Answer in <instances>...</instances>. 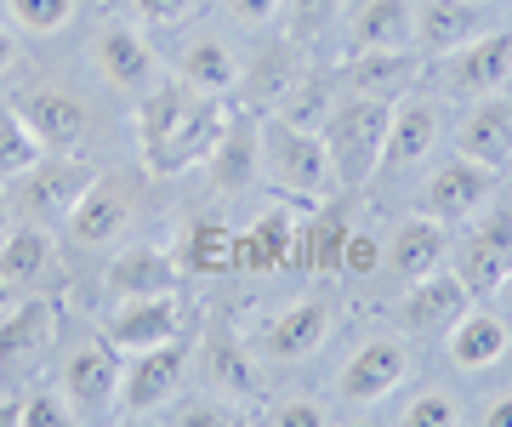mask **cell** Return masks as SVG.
Here are the masks:
<instances>
[{"mask_svg": "<svg viewBox=\"0 0 512 427\" xmlns=\"http://www.w3.org/2000/svg\"><path fill=\"white\" fill-rule=\"evenodd\" d=\"M228 103L222 97L194 92L188 80H154L143 97H137V149H143V166L160 171V177H177V171H194L211 160L217 137L228 131Z\"/></svg>", "mask_w": 512, "mask_h": 427, "instance_id": "obj_1", "label": "cell"}, {"mask_svg": "<svg viewBox=\"0 0 512 427\" xmlns=\"http://www.w3.org/2000/svg\"><path fill=\"white\" fill-rule=\"evenodd\" d=\"M387 120H393V103L382 97H359L342 92L336 109L325 120V154H330V177L342 194H359V188L382 171V149H387Z\"/></svg>", "mask_w": 512, "mask_h": 427, "instance_id": "obj_2", "label": "cell"}, {"mask_svg": "<svg viewBox=\"0 0 512 427\" xmlns=\"http://www.w3.org/2000/svg\"><path fill=\"white\" fill-rule=\"evenodd\" d=\"M262 183L274 188L279 200L308 205V211L319 200H330L336 177H330L325 137L291 126V120H279V114H268V120H262Z\"/></svg>", "mask_w": 512, "mask_h": 427, "instance_id": "obj_3", "label": "cell"}, {"mask_svg": "<svg viewBox=\"0 0 512 427\" xmlns=\"http://www.w3.org/2000/svg\"><path fill=\"white\" fill-rule=\"evenodd\" d=\"M188 365H194V348H188L183 336L126 353V365H120V399H114V410H120L126 422L165 416V410H171V399L183 393Z\"/></svg>", "mask_w": 512, "mask_h": 427, "instance_id": "obj_4", "label": "cell"}, {"mask_svg": "<svg viewBox=\"0 0 512 427\" xmlns=\"http://www.w3.org/2000/svg\"><path fill=\"white\" fill-rule=\"evenodd\" d=\"M404 382H410V348H404V336H365V342L348 353V365L336 371V410H342V416L376 410L382 399H393Z\"/></svg>", "mask_w": 512, "mask_h": 427, "instance_id": "obj_5", "label": "cell"}, {"mask_svg": "<svg viewBox=\"0 0 512 427\" xmlns=\"http://www.w3.org/2000/svg\"><path fill=\"white\" fill-rule=\"evenodd\" d=\"M97 166L86 154H40L18 183V211L29 223H69V211L80 205V194L92 188Z\"/></svg>", "mask_w": 512, "mask_h": 427, "instance_id": "obj_6", "label": "cell"}, {"mask_svg": "<svg viewBox=\"0 0 512 427\" xmlns=\"http://www.w3.org/2000/svg\"><path fill=\"white\" fill-rule=\"evenodd\" d=\"M490 194H495V171L467 160V154H456V160H439V166L427 171L416 205H421V217L450 228V223H473L478 211L490 205Z\"/></svg>", "mask_w": 512, "mask_h": 427, "instance_id": "obj_7", "label": "cell"}, {"mask_svg": "<svg viewBox=\"0 0 512 427\" xmlns=\"http://www.w3.org/2000/svg\"><path fill=\"white\" fill-rule=\"evenodd\" d=\"M512 268V205H484L456 251V274L467 297H495Z\"/></svg>", "mask_w": 512, "mask_h": 427, "instance_id": "obj_8", "label": "cell"}, {"mask_svg": "<svg viewBox=\"0 0 512 427\" xmlns=\"http://www.w3.org/2000/svg\"><path fill=\"white\" fill-rule=\"evenodd\" d=\"M444 97H461V103H478L490 92H507L512 86V29H490V35L467 40L456 52H444Z\"/></svg>", "mask_w": 512, "mask_h": 427, "instance_id": "obj_9", "label": "cell"}, {"mask_svg": "<svg viewBox=\"0 0 512 427\" xmlns=\"http://www.w3.org/2000/svg\"><path fill=\"white\" fill-rule=\"evenodd\" d=\"M444 137V103L433 92L410 86L404 97H393V120H387V149H382V171H410L421 166L427 154L439 149Z\"/></svg>", "mask_w": 512, "mask_h": 427, "instance_id": "obj_10", "label": "cell"}, {"mask_svg": "<svg viewBox=\"0 0 512 427\" xmlns=\"http://www.w3.org/2000/svg\"><path fill=\"white\" fill-rule=\"evenodd\" d=\"M330 331H336V308L325 297H296L274 319H262L256 348L268 353V359H279V365H296V359H313V353L325 348Z\"/></svg>", "mask_w": 512, "mask_h": 427, "instance_id": "obj_11", "label": "cell"}, {"mask_svg": "<svg viewBox=\"0 0 512 427\" xmlns=\"http://www.w3.org/2000/svg\"><path fill=\"white\" fill-rule=\"evenodd\" d=\"M336 86L359 97H404L410 86H421V52L416 46H382V52H342L336 63Z\"/></svg>", "mask_w": 512, "mask_h": 427, "instance_id": "obj_12", "label": "cell"}, {"mask_svg": "<svg viewBox=\"0 0 512 427\" xmlns=\"http://www.w3.org/2000/svg\"><path fill=\"white\" fill-rule=\"evenodd\" d=\"M92 69L109 92H148L160 57H154L143 29H131V23H103L92 35Z\"/></svg>", "mask_w": 512, "mask_h": 427, "instance_id": "obj_13", "label": "cell"}, {"mask_svg": "<svg viewBox=\"0 0 512 427\" xmlns=\"http://www.w3.org/2000/svg\"><path fill=\"white\" fill-rule=\"evenodd\" d=\"M131 211H137V194H131V183H120L114 171H97L92 188L80 194V205L69 211V240L74 245H114L120 240V228L131 223Z\"/></svg>", "mask_w": 512, "mask_h": 427, "instance_id": "obj_14", "label": "cell"}, {"mask_svg": "<svg viewBox=\"0 0 512 427\" xmlns=\"http://www.w3.org/2000/svg\"><path fill=\"white\" fill-rule=\"evenodd\" d=\"M63 393L74 399L80 416H109L114 399H120V348L109 336L97 342H80L63 365Z\"/></svg>", "mask_w": 512, "mask_h": 427, "instance_id": "obj_15", "label": "cell"}, {"mask_svg": "<svg viewBox=\"0 0 512 427\" xmlns=\"http://www.w3.org/2000/svg\"><path fill=\"white\" fill-rule=\"evenodd\" d=\"M467 285H461L456 268H433V274H421L404 285L399 297V325L410 336H444L450 325H456V314L467 308Z\"/></svg>", "mask_w": 512, "mask_h": 427, "instance_id": "obj_16", "label": "cell"}, {"mask_svg": "<svg viewBox=\"0 0 512 427\" xmlns=\"http://www.w3.org/2000/svg\"><path fill=\"white\" fill-rule=\"evenodd\" d=\"M18 114L29 120V131L40 137L46 154H80L86 131H92L86 103L74 92H63V86H35L29 97H18Z\"/></svg>", "mask_w": 512, "mask_h": 427, "instance_id": "obj_17", "label": "cell"}, {"mask_svg": "<svg viewBox=\"0 0 512 427\" xmlns=\"http://www.w3.org/2000/svg\"><path fill=\"white\" fill-rule=\"evenodd\" d=\"M52 342H57V302L29 291L23 302H12V314L0 319V376H18L29 365H40Z\"/></svg>", "mask_w": 512, "mask_h": 427, "instance_id": "obj_18", "label": "cell"}, {"mask_svg": "<svg viewBox=\"0 0 512 427\" xmlns=\"http://www.w3.org/2000/svg\"><path fill=\"white\" fill-rule=\"evenodd\" d=\"M478 35H490V6L484 0H416V52L421 57H444Z\"/></svg>", "mask_w": 512, "mask_h": 427, "instance_id": "obj_19", "label": "cell"}, {"mask_svg": "<svg viewBox=\"0 0 512 427\" xmlns=\"http://www.w3.org/2000/svg\"><path fill=\"white\" fill-rule=\"evenodd\" d=\"M507 348H512V325L495 308H478V302H467L456 325L444 331V353H450L456 371H490V365L507 359Z\"/></svg>", "mask_w": 512, "mask_h": 427, "instance_id": "obj_20", "label": "cell"}, {"mask_svg": "<svg viewBox=\"0 0 512 427\" xmlns=\"http://www.w3.org/2000/svg\"><path fill=\"white\" fill-rule=\"evenodd\" d=\"M205 177H211L217 194H245V188H256V177H262V120L256 114H234L228 120V131L217 137V149L205 160Z\"/></svg>", "mask_w": 512, "mask_h": 427, "instance_id": "obj_21", "label": "cell"}, {"mask_svg": "<svg viewBox=\"0 0 512 427\" xmlns=\"http://www.w3.org/2000/svg\"><path fill=\"white\" fill-rule=\"evenodd\" d=\"M456 154L478 160V166H512V97L490 92L456 120Z\"/></svg>", "mask_w": 512, "mask_h": 427, "instance_id": "obj_22", "label": "cell"}, {"mask_svg": "<svg viewBox=\"0 0 512 427\" xmlns=\"http://www.w3.org/2000/svg\"><path fill=\"white\" fill-rule=\"evenodd\" d=\"M177 331H183V297H177V291H160V297H131V302H120V314H109V342L120 353L171 342Z\"/></svg>", "mask_w": 512, "mask_h": 427, "instance_id": "obj_23", "label": "cell"}, {"mask_svg": "<svg viewBox=\"0 0 512 427\" xmlns=\"http://www.w3.org/2000/svg\"><path fill=\"white\" fill-rule=\"evenodd\" d=\"M416 46V0H359L342 23V52Z\"/></svg>", "mask_w": 512, "mask_h": 427, "instance_id": "obj_24", "label": "cell"}, {"mask_svg": "<svg viewBox=\"0 0 512 427\" xmlns=\"http://www.w3.org/2000/svg\"><path fill=\"white\" fill-rule=\"evenodd\" d=\"M296 211H262L251 228H234V274H279L296 251Z\"/></svg>", "mask_w": 512, "mask_h": 427, "instance_id": "obj_25", "label": "cell"}, {"mask_svg": "<svg viewBox=\"0 0 512 427\" xmlns=\"http://www.w3.org/2000/svg\"><path fill=\"white\" fill-rule=\"evenodd\" d=\"M177 257L160 251V245H126L120 257H109V274H103V291L114 302H131V297H160V291H177Z\"/></svg>", "mask_w": 512, "mask_h": 427, "instance_id": "obj_26", "label": "cell"}, {"mask_svg": "<svg viewBox=\"0 0 512 427\" xmlns=\"http://www.w3.org/2000/svg\"><path fill=\"white\" fill-rule=\"evenodd\" d=\"M348 211L342 205L319 200L313 205V217L302 228H296V251H291V268H302V274H342V245H348Z\"/></svg>", "mask_w": 512, "mask_h": 427, "instance_id": "obj_27", "label": "cell"}, {"mask_svg": "<svg viewBox=\"0 0 512 427\" xmlns=\"http://www.w3.org/2000/svg\"><path fill=\"white\" fill-rule=\"evenodd\" d=\"M0 274L18 291H40L57 274V240L46 223H12L0 240Z\"/></svg>", "mask_w": 512, "mask_h": 427, "instance_id": "obj_28", "label": "cell"}, {"mask_svg": "<svg viewBox=\"0 0 512 427\" xmlns=\"http://www.w3.org/2000/svg\"><path fill=\"white\" fill-rule=\"evenodd\" d=\"M239 75H245V63H239V52L222 35H194L183 52H177V80H188V86L205 92V97L239 92Z\"/></svg>", "mask_w": 512, "mask_h": 427, "instance_id": "obj_29", "label": "cell"}, {"mask_svg": "<svg viewBox=\"0 0 512 427\" xmlns=\"http://www.w3.org/2000/svg\"><path fill=\"white\" fill-rule=\"evenodd\" d=\"M444 257H450L444 223H433V217H410V223L393 228L382 268L399 279V285H410V279H421V274H433V268H444Z\"/></svg>", "mask_w": 512, "mask_h": 427, "instance_id": "obj_30", "label": "cell"}, {"mask_svg": "<svg viewBox=\"0 0 512 427\" xmlns=\"http://www.w3.org/2000/svg\"><path fill=\"white\" fill-rule=\"evenodd\" d=\"M177 268L194 279H217V274H234V228L222 217H188L177 245H171Z\"/></svg>", "mask_w": 512, "mask_h": 427, "instance_id": "obj_31", "label": "cell"}, {"mask_svg": "<svg viewBox=\"0 0 512 427\" xmlns=\"http://www.w3.org/2000/svg\"><path fill=\"white\" fill-rule=\"evenodd\" d=\"M296 75H302V46H291V40H268V46L245 63V75H239L245 103H251V109H279V97L291 92Z\"/></svg>", "mask_w": 512, "mask_h": 427, "instance_id": "obj_32", "label": "cell"}, {"mask_svg": "<svg viewBox=\"0 0 512 427\" xmlns=\"http://www.w3.org/2000/svg\"><path fill=\"white\" fill-rule=\"evenodd\" d=\"M205 388L222 393V399H251L256 393V359L239 336L211 331V342H205Z\"/></svg>", "mask_w": 512, "mask_h": 427, "instance_id": "obj_33", "label": "cell"}, {"mask_svg": "<svg viewBox=\"0 0 512 427\" xmlns=\"http://www.w3.org/2000/svg\"><path fill=\"white\" fill-rule=\"evenodd\" d=\"M336 97H342V86H336V75H319V69H302V75L291 80V92L279 97V120H291V126L302 131H325L330 109H336Z\"/></svg>", "mask_w": 512, "mask_h": 427, "instance_id": "obj_34", "label": "cell"}, {"mask_svg": "<svg viewBox=\"0 0 512 427\" xmlns=\"http://www.w3.org/2000/svg\"><path fill=\"white\" fill-rule=\"evenodd\" d=\"M80 12V0H0V18L29 40H52L69 29V18Z\"/></svg>", "mask_w": 512, "mask_h": 427, "instance_id": "obj_35", "label": "cell"}, {"mask_svg": "<svg viewBox=\"0 0 512 427\" xmlns=\"http://www.w3.org/2000/svg\"><path fill=\"white\" fill-rule=\"evenodd\" d=\"M40 154L46 149H40L35 131H29V120L18 114V103H0V183H18Z\"/></svg>", "mask_w": 512, "mask_h": 427, "instance_id": "obj_36", "label": "cell"}, {"mask_svg": "<svg viewBox=\"0 0 512 427\" xmlns=\"http://www.w3.org/2000/svg\"><path fill=\"white\" fill-rule=\"evenodd\" d=\"M336 18H342V0H285V12H279L285 40L302 46V52H308L313 40H325L336 29Z\"/></svg>", "mask_w": 512, "mask_h": 427, "instance_id": "obj_37", "label": "cell"}, {"mask_svg": "<svg viewBox=\"0 0 512 427\" xmlns=\"http://www.w3.org/2000/svg\"><path fill=\"white\" fill-rule=\"evenodd\" d=\"M171 422H183V427H234V422H245V410L234 405V399H222V393H211L205 388V399H171V410H165Z\"/></svg>", "mask_w": 512, "mask_h": 427, "instance_id": "obj_38", "label": "cell"}, {"mask_svg": "<svg viewBox=\"0 0 512 427\" xmlns=\"http://www.w3.org/2000/svg\"><path fill=\"white\" fill-rule=\"evenodd\" d=\"M23 405V427H74L80 422V410H74V399L63 388H29L18 393Z\"/></svg>", "mask_w": 512, "mask_h": 427, "instance_id": "obj_39", "label": "cell"}, {"mask_svg": "<svg viewBox=\"0 0 512 427\" xmlns=\"http://www.w3.org/2000/svg\"><path fill=\"white\" fill-rule=\"evenodd\" d=\"M399 422L404 427H456L461 422V405H456V393H450V388H421L416 399L399 410Z\"/></svg>", "mask_w": 512, "mask_h": 427, "instance_id": "obj_40", "label": "cell"}, {"mask_svg": "<svg viewBox=\"0 0 512 427\" xmlns=\"http://www.w3.org/2000/svg\"><path fill=\"white\" fill-rule=\"evenodd\" d=\"M382 262H387V245L370 234V228H348V245H342V274L348 279H370V274H382Z\"/></svg>", "mask_w": 512, "mask_h": 427, "instance_id": "obj_41", "label": "cell"}, {"mask_svg": "<svg viewBox=\"0 0 512 427\" xmlns=\"http://www.w3.org/2000/svg\"><path fill=\"white\" fill-rule=\"evenodd\" d=\"M268 422L274 427H325V422H336V410L302 393V399H279V405L268 410Z\"/></svg>", "mask_w": 512, "mask_h": 427, "instance_id": "obj_42", "label": "cell"}, {"mask_svg": "<svg viewBox=\"0 0 512 427\" xmlns=\"http://www.w3.org/2000/svg\"><path fill=\"white\" fill-rule=\"evenodd\" d=\"M194 6L200 0H131V12H137L143 29H177V23L194 18Z\"/></svg>", "mask_w": 512, "mask_h": 427, "instance_id": "obj_43", "label": "cell"}, {"mask_svg": "<svg viewBox=\"0 0 512 427\" xmlns=\"http://www.w3.org/2000/svg\"><path fill=\"white\" fill-rule=\"evenodd\" d=\"M222 12H228L239 29H268V23H279L285 0H222Z\"/></svg>", "mask_w": 512, "mask_h": 427, "instance_id": "obj_44", "label": "cell"}, {"mask_svg": "<svg viewBox=\"0 0 512 427\" xmlns=\"http://www.w3.org/2000/svg\"><path fill=\"white\" fill-rule=\"evenodd\" d=\"M18 57H23V40H18V29L0 18V75H12L18 69Z\"/></svg>", "mask_w": 512, "mask_h": 427, "instance_id": "obj_45", "label": "cell"}, {"mask_svg": "<svg viewBox=\"0 0 512 427\" xmlns=\"http://www.w3.org/2000/svg\"><path fill=\"white\" fill-rule=\"evenodd\" d=\"M484 427H512V393H501L495 405H484Z\"/></svg>", "mask_w": 512, "mask_h": 427, "instance_id": "obj_46", "label": "cell"}, {"mask_svg": "<svg viewBox=\"0 0 512 427\" xmlns=\"http://www.w3.org/2000/svg\"><path fill=\"white\" fill-rule=\"evenodd\" d=\"M0 427H23V405H18V399H0Z\"/></svg>", "mask_w": 512, "mask_h": 427, "instance_id": "obj_47", "label": "cell"}, {"mask_svg": "<svg viewBox=\"0 0 512 427\" xmlns=\"http://www.w3.org/2000/svg\"><path fill=\"white\" fill-rule=\"evenodd\" d=\"M12 302H18V285H12V279L0 274V319L12 314Z\"/></svg>", "mask_w": 512, "mask_h": 427, "instance_id": "obj_48", "label": "cell"}, {"mask_svg": "<svg viewBox=\"0 0 512 427\" xmlns=\"http://www.w3.org/2000/svg\"><path fill=\"white\" fill-rule=\"evenodd\" d=\"M6 228H12V205H6V194H0V240H6Z\"/></svg>", "mask_w": 512, "mask_h": 427, "instance_id": "obj_49", "label": "cell"}, {"mask_svg": "<svg viewBox=\"0 0 512 427\" xmlns=\"http://www.w3.org/2000/svg\"><path fill=\"white\" fill-rule=\"evenodd\" d=\"M501 297H507V302H512V268H507V279H501Z\"/></svg>", "mask_w": 512, "mask_h": 427, "instance_id": "obj_50", "label": "cell"}, {"mask_svg": "<svg viewBox=\"0 0 512 427\" xmlns=\"http://www.w3.org/2000/svg\"><path fill=\"white\" fill-rule=\"evenodd\" d=\"M484 6H495V0H484Z\"/></svg>", "mask_w": 512, "mask_h": 427, "instance_id": "obj_51", "label": "cell"}]
</instances>
